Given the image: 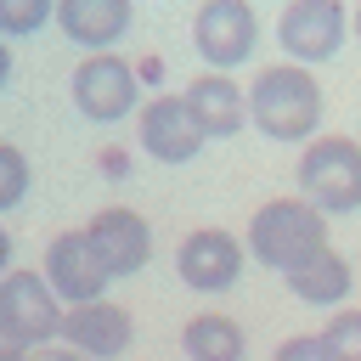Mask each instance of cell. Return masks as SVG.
<instances>
[{
	"label": "cell",
	"instance_id": "603a6c76",
	"mask_svg": "<svg viewBox=\"0 0 361 361\" xmlns=\"http://www.w3.org/2000/svg\"><path fill=\"white\" fill-rule=\"evenodd\" d=\"M6 271H11V231L0 226V276H6Z\"/></svg>",
	"mask_w": 361,
	"mask_h": 361
},
{
	"label": "cell",
	"instance_id": "44dd1931",
	"mask_svg": "<svg viewBox=\"0 0 361 361\" xmlns=\"http://www.w3.org/2000/svg\"><path fill=\"white\" fill-rule=\"evenodd\" d=\"M28 361H85V355L68 344H39V350H28Z\"/></svg>",
	"mask_w": 361,
	"mask_h": 361
},
{
	"label": "cell",
	"instance_id": "ba28073f",
	"mask_svg": "<svg viewBox=\"0 0 361 361\" xmlns=\"http://www.w3.org/2000/svg\"><path fill=\"white\" fill-rule=\"evenodd\" d=\"M243 259H248V248L231 231H220V226H197L175 248V271H180V282L192 293H226V288H237Z\"/></svg>",
	"mask_w": 361,
	"mask_h": 361
},
{
	"label": "cell",
	"instance_id": "5bb4252c",
	"mask_svg": "<svg viewBox=\"0 0 361 361\" xmlns=\"http://www.w3.org/2000/svg\"><path fill=\"white\" fill-rule=\"evenodd\" d=\"M56 28L85 51H107L130 28V0H56Z\"/></svg>",
	"mask_w": 361,
	"mask_h": 361
},
{
	"label": "cell",
	"instance_id": "d4e9b609",
	"mask_svg": "<svg viewBox=\"0 0 361 361\" xmlns=\"http://www.w3.org/2000/svg\"><path fill=\"white\" fill-rule=\"evenodd\" d=\"M350 28H355V39H361V0H355V11H350Z\"/></svg>",
	"mask_w": 361,
	"mask_h": 361
},
{
	"label": "cell",
	"instance_id": "277c9868",
	"mask_svg": "<svg viewBox=\"0 0 361 361\" xmlns=\"http://www.w3.org/2000/svg\"><path fill=\"white\" fill-rule=\"evenodd\" d=\"M344 34H350L344 0H288L282 17H276V45H282L288 62H299V68L338 56Z\"/></svg>",
	"mask_w": 361,
	"mask_h": 361
},
{
	"label": "cell",
	"instance_id": "ac0fdd59",
	"mask_svg": "<svg viewBox=\"0 0 361 361\" xmlns=\"http://www.w3.org/2000/svg\"><path fill=\"white\" fill-rule=\"evenodd\" d=\"M56 17V0H0V34H39Z\"/></svg>",
	"mask_w": 361,
	"mask_h": 361
},
{
	"label": "cell",
	"instance_id": "30bf717a",
	"mask_svg": "<svg viewBox=\"0 0 361 361\" xmlns=\"http://www.w3.org/2000/svg\"><path fill=\"white\" fill-rule=\"evenodd\" d=\"M68 350H79L85 361H118L135 344V316L113 299H90V305H68L62 310V333Z\"/></svg>",
	"mask_w": 361,
	"mask_h": 361
},
{
	"label": "cell",
	"instance_id": "7402d4cb",
	"mask_svg": "<svg viewBox=\"0 0 361 361\" xmlns=\"http://www.w3.org/2000/svg\"><path fill=\"white\" fill-rule=\"evenodd\" d=\"M0 361H28V350H23V344H17L6 327H0Z\"/></svg>",
	"mask_w": 361,
	"mask_h": 361
},
{
	"label": "cell",
	"instance_id": "d6986e66",
	"mask_svg": "<svg viewBox=\"0 0 361 361\" xmlns=\"http://www.w3.org/2000/svg\"><path fill=\"white\" fill-rule=\"evenodd\" d=\"M23 197H28V158H23V147L0 141V214L17 209Z\"/></svg>",
	"mask_w": 361,
	"mask_h": 361
},
{
	"label": "cell",
	"instance_id": "7c38bea8",
	"mask_svg": "<svg viewBox=\"0 0 361 361\" xmlns=\"http://www.w3.org/2000/svg\"><path fill=\"white\" fill-rule=\"evenodd\" d=\"M90 248L102 254L107 276H135L147 259H152V226L135 214V209H96L90 226H85Z\"/></svg>",
	"mask_w": 361,
	"mask_h": 361
},
{
	"label": "cell",
	"instance_id": "3957f363",
	"mask_svg": "<svg viewBox=\"0 0 361 361\" xmlns=\"http://www.w3.org/2000/svg\"><path fill=\"white\" fill-rule=\"evenodd\" d=\"M299 197L322 214L361 209V141L350 135H310L299 152Z\"/></svg>",
	"mask_w": 361,
	"mask_h": 361
},
{
	"label": "cell",
	"instance_id": "8fae6325",
	"mask_svg": "<svg viewBox=\"0 0 361 361\" xmlns=\"http://www.w3.org/2000/svg\"><path fill=\"white\" fill-rule=\"evenodd\" d=\"M135 135H141V152L158 158V164H192L203 152V130L186 107V96H152L135 118Z\"/></svg>",
	"mask_w": 361,
	"mask_h": 361
},
{
	"label": "cell",
	"instance_id": "8992f818",
	"mask_svg": "<svg viewBox=\"0 0 361 361\" xmlns=\"http://www.w3.org/2000/svg\"><path fill=\"white\" fill-rule=\"evenodd\" d=\"M0 327L28 350L51 344L62 333V299L51 293V282L39 271H6L0 276Z\"/></svg>",
	"mask_w": 361,
	"mask_h": 361
},
{
	"label": "cell",
	"instance_id": "4fadbf2b",
	"mask_svg": "<svg viewBox=\"0 0 361 361\" xmlns=\"http://www.w3.org/2000/svg\"><path fill=\"white\" fill-rule=\"evenodd\" d=\"M180 96H186V107H192V118L209 141H226L248 124V90L231 73H197Z\"/></svg>",
	"mask_w": 361,
	"mask_h": 361
},
{
	"label": "cell",
	"instance_id": "5b68a950",
	"mask_svg": "<svg viewBox=\"0 0 361 361\" xmlns=\"http://www.w3.org/2000/svg\"><path fill=\"white\" fill-rule=\"evenodd\" d=\"M192 45H197V56H203L214 73L248 62L254 45H259V17H254V6H248V0H203L197 17H192Z\"/></svg>",
	"mask_w": 361,
	"mask_h": 361
},
{
	"label": "cell",
	"instance_id": "cb8c5ba5",
	"mask_svg": "<svg viewBox=\"0 0 361 361\" xmlns=\"http://www.w3.org/2000/svg\"><path fill=\"white\" fill-rule=\"evenodd\" d=\"M6 79H11V45L0 39V90H6Z\"/></svg>",
	"mask_w": 361,
	"mask_h": 361
},
{
	"label": "cell",
	"instance_id": "2e32d148",
	"mask_svg": "<svg viewBox=\"0 0 361 361\" xmlns=\"http://www.w3.org/2000/svg\"><path fill=\"white\" fill-rule=\"evenodd\" d=\"M180 350L186 361H248V333L226 310H197L180 327Z\"/></svg>",
	"mask_w": 361,
	"mask_h": 361
},
{
	"label": "cell",
	"instance_id": "9a60e30c",
	"mask_svg": "<svg viewBox=\"0 0 361 361\" xmlns=\"http://www.w3.org/2000/svg\"><path fill=\"white\" fill-rule=\"evenodd\" d=\"M350 282H355V271H350V259L338 248H322L316 259H305L299 271H288V293L299 305H316V310H344Z\"/></svg>",
	"mask_w": 361,
	"mask_h": 361
},
{
	"label": "cell",
	"instance_id": "7a4b0ae2",
	"mask_svg": "<svg viewBox=\"0 0 361 361\" xmlns=\"http://www.w3.org/2000/svg\"><path fill=\"white\" fill-rule=\"evenodd\" d=\"M243 248H248L265 271H282V276H288V271H299L305 259H316L322 248H333V243H327V214H322L316 203H305V197H271V203L254 209Z\"/></svg>",
	"mask_w": 361,
	"mask_h": 361
},
{
	"label": "cell",
	"instance_id": "ffe728a7",
	"mask_svg": "<svg viewBox=\"0 0 361 361\" xmlns=\"http://www.w3.org/2000/svg\"><path fill=\"white\" fill-rule=\"evenodd\" d=\"M271 361H327V344H322V333H293L271 350Z\"/></svg>",
	"mask_w": 361,
	"mask_h": 361
},
{
	"label": "cell",
	"instance_id": "6da1fadb",
	"mask_svg": "<svg viewBox=\"0 0 361 361\" xmlns=\"http://www.w3.org/2000/svg\"><path fill=\"white\" fill-rule=\"evenodd\" d=\"M248 124L271 141H310L322 130V85L299 62H271L248 85Z\"/></svg>",
	"mask_w": 361,
	"mask_h": 361
},
{
	"label": "cell",
	"instance_id": "e0dca14e",
	"mask_svg": "<svg viewBox=\"0 0 361 361\" xmlns=\"http://www.w3.org/2000/svg\"><path fill=\"white\" fill-rule=\"evenodd\" d=\"M322 344H327V361H361V310L355 305L333 310L322 327Z\"/></svg>",
	"mask_w": 361,
	"mask_h": 361
},
{
	"label": "cell",
	"instance_id": "52a82bcc",
	"mask_svg": "<svg viewBox=\"0 0 361 361\" xmlns=\"http://www.w3.org/2000/svg\"><path fill=\"white\" fill-rule=\"evenodd\" d=\"M141 102V85H135V68L113 51H90L79 68H73V107L90 118V124H118L124 113H135Z\"/></svg>",
	"mask_w": 361,
	"mask_h": 361
},
{
	"label": "cell",
	"instance_id": "9c48e42d",
	"mask_svg": "<svg viewBox=\"0 0 361 361\" xmlns=\"http://www.w3.org/2000/svg\"><path fill=\"white\" fill-rule=\"evenodd\" d=\"M45 282H51V293L62 299V305H90V299H107V265H102V254L90 248V237H85V226L79 231H56L51 237V248H45V271H39Z\"/></svg>",
	"mask_w": 361,
	"mask_h": 361
}]
</instances>
